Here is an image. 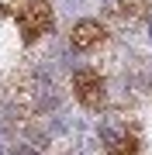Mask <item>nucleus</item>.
Listing matches in <instances>:
<instances>
[{"instance_id": "obj_1", "label": "nucleus", "mask_w": 152, "mask_h": 155, "mask_svg": "<svg viewBox=\"0 0 152 155\" xmlns=\"http://www.w3.org/2000/svg\"><path fill=\"white\" fill-rule=\"evenodd\" d=\"M97 134H100L107 155H145L142 134L124 121V117H104V121L97 124Z\"/></svg>"}, {"instance_id": "obj_2", "label": "nucleus", "mask_w": 152, "mask_h": 155, "mask_svg": "<svg viewBox=\"0 0 152 155\" xmlns=\"http://www.w3.org/2000/svg\"><path fill=\"white\" fill-rule=\"evenodd\" d=\"M111 21L124 31V38L152 41V11L145 0H118L111 7Z\"/></svg>"}, {"instance_id": "obj_3", "label": "nucleus", "mask_w": 152, "mask_h": 155, "mask_svg": "<svg viewBox=\"0 0 152 155\" xmlns=\"http://www.w3.org/2000/svg\"><path fill=\"white\" fill-rule=\"evenodd\" d=\"M14 17H17V28H21L24 41H38L42 35H49L56 28V14H52V4L49 0H24V4L14 7Z\"/></svg>"}, {"instance_id": "obj_4", "label": "nucleus", "mask_w": 152, "mask_h": 155, "mask_svg": "<svg viewBox=\"0 0 152 155\" xmlns=\"http://www.w3.org/2000/svg\"><path fill=\"white\" fill-rule=\"evenodd\" d=\"M73 90H76V100L86 110H100L104 100H107V86H104L100 72H93V69H76L73 72Z\"/></svg>"}, {"instance_id": "obj_5", "label": "nucleus", "mask_w": 152, "mask_h": 155, "mask_svg": "<svg viewBox=\"0 0 152 155\" xmlns=\"http://www.w3.org/2000/svg\"><path fill=\"white\" fill-rule=\"evenodd\" d=\"M104 38H107V35H104V28L97 21H79V24H73V38H69V45H73L76 52H90Z\"/></svg>"}, {"instance_id": "obj_6", "label": "nucleus", "mask_w": 152, "mask_h": 155, "mask_svg": "<svg viewBox=\"0 0 152 155\" xmlns=\"http://www.w3.org/2000/svg\"><path fill=\"white\" fill-rule=\"evenodd\" d=\"M17 4H21V0H0V14H14Z\"/></svg>"}, {"instance_id": "obj_7", "label": "nucleus", "mask_w": 152, "mask_h": 155, "mask_svg": "<svg viewBox=\"0 0 152 155\" xmlns=\"http://www.w3.org/2000/svg\"><path fill=\"white\" fill-rule=\"evenodd\" d=\"M11 155H38V152H35V148H28V145H14V148H11Z\"/></svg>"}]
</instances>
